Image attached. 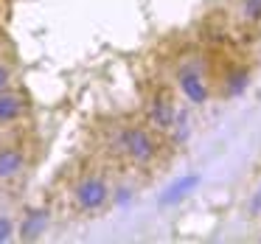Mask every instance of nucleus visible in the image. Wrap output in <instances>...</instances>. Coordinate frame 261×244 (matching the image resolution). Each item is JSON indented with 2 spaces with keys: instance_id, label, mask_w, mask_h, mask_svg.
Segmentation results:
<instances>
[{
  "instance_id": "1",
  "label": "nucleus",
  "mask_w": 261,
  "mask_h": 244,
  "mask_svg": "<svg viewBox=\"0 0 261 244\" xmlns=\"http://www.w3.org/2000/svg\"><path fill=\"white\" fill-rule=\"evenodd\" d=\"M104 146L132 171L149 174L163 160V138L143 121H115L104 135Z\"/></svg>"
},
{
  "instance_id": "2",
  "label": "nucleus",
  "mask_w": 261,
  "mask_h": 244,
  "mask_svg": "<svg viewBox=\"0 0 261 244\" xmlns=\"http://www.w3.org/2000/svg\"><path fill=\"white\" fill-rule=\"evenodd\" d=\"M171 82H174L177 93L182 101L194 110H202L214 101V73H211L208 62L202 59L199 51L180 53L171 65Z\"/></svg>"
},
{
  "instance_id": "3",
  "label": "nucleus",
  "mask_w": 261,
  "mask_h": 244,
  "mask_svg": "<svg viewBox=\"0 0 261 244\" xmlns=\"http://www.w3.org/2000/svg\"><path fill=\"white\" fill-rule=\"evenodd\" d=\"M68 199H70V208L79 216L96 219V216L110 210L113 180L104 169H82L68 185Z\"/></svg>"
},
{
  "instance_id": "4",
  "label": "nucleus",
  "mask_w": 261,
  "mask_h": 244,
  "mask_svg": "<svg viewBox=\"0 0 261 244\" xmlns=\"http://www.w3.org/2000/svg\"><path fill=\"white\" fill-rule=\"evenodd\" d=\"M177 107H180V104H177L171 87H166V85L149 87L146 98H143V110H141L143 124H146L149 129H154L160 138H166L171 129V124H174V118H177Z\"/></svg>"
},
{
  "instance_id": "5",
  "label": "nucleus",
  "mask_w": 261,
  "mask_h": 244,
  "mask_svg": "<svg viewBox=\"0 0 261 244\" xmlns=\"http://www.w3.org/2000/svg\"><path fill=\"white\" fill-rule=\"evenodd\" d=\"M253 85V68L247 62H227L214 79V87L219 90L222 98H242Z\"/></svg>"
},
{
  "instance_id": "6",
  "label": "nucleus",
  "mask_w": 261,
  "mask_h": 244,
  "mask_svg": "<svg viewBox=\"0 0 261 244\" xmlns=\"http://www.w3.org/2000/svg\"><path fill=\"white\" fill-rule=\"evenodd\" d=\"M29 149L20 143H0V185H12L29 171Z\"/></svg>"
},
{
  "instance_id": "7",
  "label": "nucleus",
  "mask_w": 261,
  "mask_h": 244,
  "mask_svg": "<svg viewBox=\"0 0 261 244\" xmlns=\"http://www.w3.org/2000/svg\"><path fill=\"white\" fill-rule=\"evenodd\" d=\"M51 227V208L48 205H29L17 216V238L20 241H40Z\"/></svg>"
},
{
  "instance_id": "8",
  "label": "nucleus",
  "mask_w": 261,
  "mask_h": 244,
  "mask_svg": "<svg viewBox=\"0 0 261 244\" xmlns=\"http://www.w3.org/2000/svg\"><path fill=\"white\" fill-rule=\"evenodd\" d=\"M31 115V98L20 87L0 93V129H12Z\"/></svg>"
},
{
  "instance_id": "9",
  "label": "nucleus",
  "mask_w": 261,
  "mask_h": 244,
  "mask_svg": "<svg viewBox=\"0 0 261 244\" xmlns=\"http://www.w3.org/2000/svg\"><path fill=\"white\" fill-rule=\"evenodd\" d=\"M199 182H202V174H186V177H180V180H174L169 188H163V194L158 197V208L166 210V208H174V205L186 202V199L199 188Z\"/></svg>"
},
{
  "instance_id": "10",
  "label": "nucleus",
  "mask_w": 261,
  "mask_h": 244,
  "mask_svg": "<svg viewBox=\"0 0 261 244\" xmlns=\"http://www.w3.org/2000/svg\"><path fill=\"white\" fill-rule=\"evenodd\" d=\"M191 132H194V124H191V113H188V104H186V107H177V118H174V124H171L169 135L163 141H169V146L182 149L191 141Z\"/></svg>"
},
{
  "instance_id": "11",
  "label": "nucleus",
  "mask_w": 261,
  "mask_h": 244,
  "mask_svg": "<svg viewBox=\"0 0 261 244\" xmlns=\"http://www.w3.org/2000/svg\"><path fill=\"white\" fill-rule=\"evenodd\" d=\"M236 23L247 31L261 29V0H236Z\"/></svg>"
},
{
  "instance_id": "12",
  "label": "nucleus",
  "mask_w": 261,
  "mask_h": 244,
  "mask_svg": "<svg viewBox=\"0 0 261 244\" xmlns=\"http://www.w3.org/2000/svg\"><path fill=\"white\" fill-rule=\"evenodd\" d=\"M132 199H135V185H132V182H113L110 208H129Z\"/></svg>"
},
{
  "instance_id": "13",
  "label": "nucleus",
  "mask_w": 261,
  "mask_h": 244,
  "mask_svg": "<svg viewBox=\"0 0 261 244\" xmlns=\"http://www.w3.org/2000/svg\"><path fill=\"white\" fill-rule=\"evenodd\" d=\"M14 238H17V216L0 210V244H9Z\"/></svg>"
},
{
  "instance_id": "14",
  "label": "nucleus",
  "mask_w": 261,
  "mask_h": 244,
  "mask_svg": "<svg viewBox=\"0 0 261 244\" xmlns=\"http://www.w3.org/2000/svg\"><path fill=\"white\" fill-rule=\"evenodd\" d=\"M12 87H17V70H14L12 62L0 59V93L12 90Z\"/></svg>"
},
{
  "instance_id": "15",
  "label": "nucleus",
  "mask_w": 261,
  "mask_h": 244,
  "mask_svg": "<svg viewBox=\"0 0 261 244\" xmlns=\"http://www.w3.org/2000/svg\"><path fill=\"white\" fill-rule=\"evenodd\" d=\"M247 213H250V216H258V213H261V182H258V188L253 191L250 202H247Z\"/></svg>"
}]
</instances>
